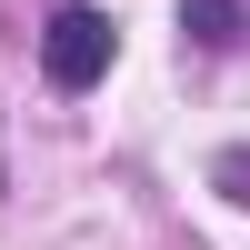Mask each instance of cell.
I'll use <instances>...</instances> for the list:
<instances>
[{
	"label": "cell",
	"mask_w": 250,
	"mask_h": 250,
	"mask_svg": "<svg viewBox=\"0 0 250 250\" xmlns=\"http://www.w3.org/2000/svg\"><path fill=\"white\" fill-rule=\"evenodd\" d=\"M220 190H230L240 210H250V150H220Z\"/></svg>",
	"instance_id": "3957f363"
},
{
	"label": "cell",
	"mask_w": 250,
	"mask_h": 250,
	"mask_svg": "<svg viewBox=\"0 0 250 250\" xmlns=\"http://www.w3.org/2000/svg\"><path fill=\"white\" fill-rule=\"evenodd\" d=\"M110 60H120L110 10H90V0H60V10H50V30H40V80L80 100V90H100V80H110Z\"/></svg>",
	"instance_id": "6da1fadb"
},
{
	"label": "cell",
	"mask_w": 250,
	"mask_h": 250,
	"mask_svg": "<svg viewBox=\"0 0 250 250\" xmlns=\"http://www.w3.org/2000/svg\"><path fill=\"white\" fill-rule=\"evenodd\" d=\"M180 40H190V50H240V40H250V10H240V0H180Z\"/></svg>",
	"instance_id": "7a4b0ae2"
}]
</instances>
